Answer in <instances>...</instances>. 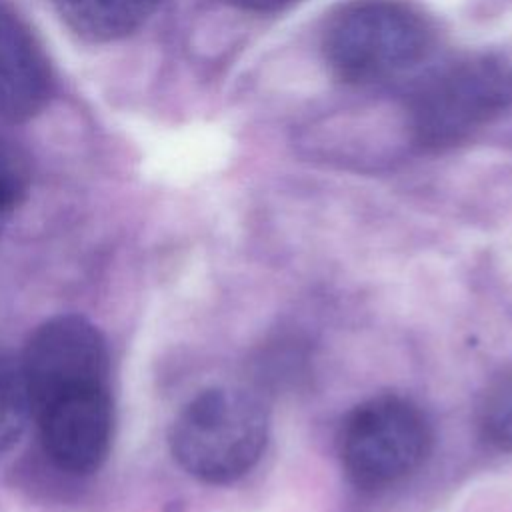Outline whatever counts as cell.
Returning a JSON list of instances; mask_svg holds the SVG:
<instances>
[{
  "instance_id": "8",
  "label": "cell",
  "mask_w": 512,
  "mask_h": 512,
  "mask_svg": "<svg viewBox=\"0 0 512 512\" xmlns=\"http://www.w3.org/2000/svg\"><path fill=\"white\" fill-rule=\"evenodd\" d=\"M162 0H54L66 26L88 42H114L136 32Z\"/></svg>"
},
{
  "instance_id": "10",
  "label": "cell",
  "mask_w": 512,
  "mask_h": 512,
  "mask_svg": "<svg viewBox=\"0 0 512 512\" xmlns=\"http://www.w3.org/2000/svg\"><path fill=\"white\" fill-rule=\"evenodd\" d=\"M30 166L20 148L0 136V234L26 200Z\"/></svg>"
},
{
  "instance_id": "11",
  "label": "cell",
  "mask_w": 512,
  "mask_h": 512,
  "mask_svg": "<svg viewBox=\"0 0 512 512\" xmlns=\"http://www.w3.org/2000/svg\"><path fill=\"white\" fill-rule=\"evenodd\" d=\"M480 428L494 448L512 452V372L488 390L480 408Z\"/></svg>"
},
{
  "instance_id": "3",
  "label": "cell",
  "mask_w": 512,
  "mask_h": 512,
  "mask_svg": "<svg viewBox=\"0 0 512 512\" xmlns=\"http://www.w3.org/2000/svg\"><path fill=\"white\" fill-rule=\"evenodd\" d=\"M512 106V62L474 56L430 74L412 94L408 120L426 148L462 142Z\"/></svg>"
},
{
  "instance_id": "4",
  "label": "cell",
  "mask_w": 512,
  "mask_h": 512,
  "mask_svg": "<svg viewBox=\"0 0 512 512\" xmlns=\"http://www.w3.org/2000/svg\"><path fill=\"white\" fill-rule=\"evenodd\" d=\"M432 432L422 410L394 394L358 404L342 422L338 456L346 478L366 492L404 482L428 456Z\"/></svg>"
},
{
  "instance_id": "7",
  "label": "cell",
  "mask_w": 512,
  "mask_h": 512,
  "mask_svg": "<svg viewBox=\"0 0 512 512\" xmlns=\"http://www.w3.org/2000/svg\"><path fill=\"white\" fill-rule=\"evenodd\" d=\"M52 94L48 58L26 22L0 4V120L34 118Z\"/></svg>"
},
{
  "instance_id": "9",
  "label": "cell",
  "mask_w": 512,
  "mask_h": 512,
  "mask_svg": "<svg viewBox=\"0 0 512 512\" xmlns=\"http://www.w3.org/2000/svg\"><path fill=\"white\" fill-rule=\"evenodd\" d=\"M32 420V404L20 358L0 352V454L22 438Z\"/></svg>"
},
{
  "instance_id": "5",
  "label": "cell",
  "mask_w": 512,
  "mask_h": 512,
  "mask_svg": "<svg viewBox=\"0 0 512 512\" xmlns=\"http://www.w3.org/2000/svg\"><path fill=\"white\" fill-rule=\"evenodd\" d=\"M20 364L32 414L58 396L110 386L108 344L98 326L80 314H58L36 326Z\"/></svg>"
},
{
  "instance_id": "1",
  "label": "cell",
  "mask_w": 512,
  "mask_h": 512,
  "mask_svg": "<svg viewBox=\"0 0 512 512\" xmlns=\"http://www.w3.org/2000/svg\"><path fill=\"white\" fill-rule=\"evenodd\" d=\"M428 18L402 0H356L324 30V56L346 84L380 86L414 70L432 50Z\"/></svg>"
},
{
  "instance_id": "6",
  "label": "cell",
  "mask_w": 512,
  "mask_h": 512,
  "mask_svg": "<svg viewBox=\"0 0 512 512\" xmlns=\"http://www.w3.org/2000/svg\"><path fill=\"white\" fill-rule=\"evenodd\" d=\"M40 442L54 466L68 474H92L108 458L114 436L110 386L70 392L34 410Z\"/></svg>"
},
{
  "instance_id": "2",
  "label": "cell",
  "mask_w": 512,
  "mask_h": 512,
  "mask_svg": "<svg viewBox=\"0 0 512 512\" xmlns=\"http://www.w3.org/2000/svg\"><path fill=\"white\" fill-rule=\"evenodd\" d=\"M168 442L178 466L196 480L232 484L262 458L268 412L252 392L208 388L178 412Z\"/></svg>"
},
{
  "instance_id": "12",
  "label": "cell",
  "mask_w": 512,
  "mask_h": 512,
  "mask_svg": "<svg viewBox=\"0 0 512 512\" xmlns=\"http://www.w3.org/2000/svg\"><path fill=\"white\" fill-rule=\"evenodd\" d=\"M234 4L246 8V10H256V12H270V10H278L286 4H290L292 0H232Z\"/></svg>"
}]
</instances>
